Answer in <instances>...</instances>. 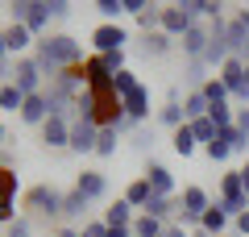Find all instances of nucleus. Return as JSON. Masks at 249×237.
<instances>
[{"label":"nucleus","mask_w":249,"mask_h":237,"mask_svg":"<svg viewBox=\"0 0 249 237\" xmlns=\"http://www.w3.org/2000/svg\"><path fill=\"white\" fill-rule=\"evenodd\" d=\"M199 92H204L208 108H212V104H224V100H229V88H224V83H220V79H216V75H208V83H204V88H199Z\"/></svg>","instance_id":"nucleus-31"},{"label":"nucleus","mask_w":249,"mask_h":237,"mask_svg":"<svg viewBox=\"0 0 249 237\" xmlns=\"http://www.w3.org/2000/svg\"><path fill=\"white\" fill-rule=\"evenodd\" d=\"M150 196H154V192H150V183H145V175H137V179H133V183L124 187V200L133 204V208H137V212H142V208H145V204H150Z\"/></svg>","instance_id":"nucleus-24"},{"label":"nucleus","mask_w":249,"mask_h":237,"mask_svg":"<svg viewBox=\"0 0 249 237\" xmlns=\"http://www.w3.org/2000/svg\"><path fill=\"white\" fill-rule=\"evenodd\" d=\"M216 79L229 88L232 104H249V83H245V62H241V59H232V54H229V62L216 71Z\"/></svg>","instance_id":"nucleus-5"},{"label":"nucleus","mask_w":249,"mask_h":237,"mask_svg":"<svg viewBox=\"0 0 249 237\" xmlns=\"http://www.w3.org/2000/svg\"><path fill=\"white\" fill-rule=\"evenodd\" d=\"M142 175H145V183H150L154 196H175V175H170V167H162V162H154V158H150Z\"/></svg>","instance_id":"nucleus-14"},{"label":"nucleus","mask_w":249,"mask_h":237,"mask_svg":"<svg viewBox=\"0 0 249 237\" xmlns=\"http://www.w3.org/2000/svg\"><path fill=\"white\" fill-rule=\"evenodd\" d=\"M241 4H249V0H241Z\"/></svg>","instance_id":"nucleus-56"},{"label":"nucleus","mask_w":249,"mask_h":237,"mask_svg":"<svg viewBox=\"0 0 249 237\" xmlns=\"http://www.w3.org/2000/svg\"><path fill=\"white\" fill-rule=\"evenodd\" d=\"M162 220H154V217H145V212H137V220H133V237H162Z\"/></svg>","instance_id":"nucleus-30"},{"label":"nucleus","mask_w":249,"mask_h":237,"mask_svg":"<svg viewBox=\"0 0 249 237\" xmlns=\"http://www.w3.org/2000/svg\"><path fill=\"white\" fill-rule=\"evenodd\" d=\"M158 25H162V9H158V4H150V9L137 17V29H142V34H154Z\"/></svg>","instance_id":"nucleus-37"},{"label":"nucleus","mask_w":249,"mask_h":237,"mask_svg":"<svg viewBox=\"0 0 249 237\" xmlns=\"http://www.w3.org/2000/svg\"><path fill=\"white\" fill-rule=\"evenodd\" d=\"M54 237H79V229H75V225H58V229H54Z\"/></svg>","instance_id":"nucleus-49"},{"label":"nucleus","mask_w":249,"mask_h":237,"mask_svg":"<svg viewBox=\"0 0 249 237\" xmlns=\"http://www.w3.org/2000/svg\"><path fill=\"white\" fill-rule=\"evenodd\" d=\"M37 4H42V0H9V13H13V21H25Z\"/></svg>","instance_id":"nucleus-38"},{"label":"nucleus","mask_w":249,"mask_h":237,"mask_svg":"<svg viewBox=\"0 0 249 237\" xmlns=\"http://www.w3.org/2000/svg\"><path fill=\"white\" fill-rule=\"evenodd\" d=\"M4 141H9V129H4V125H0V150H4Z\"/></svg>","instance_id":"nucleus-54"},{"label":"nucleus","mask_w":249,"mask_h":237,"mask_svg":"<svg viewBox=\"0 0 249 237\" xmlns=\"http://www.w3.org/2000/svg\"><path fill=\"white\" fill-rule=\"evenodd\" d=\"M34 59H37V67H42V75L54 79L58 71L79 67V62H83V46L75 42L71 34H46V38H37Z\"/></svg>","instance_id":"nucleus-1"},{"label":"nucleus","mask_w":249,"mask_h":237,"mask_svg":"<svg viewBox=\"0 0 249 237\" xmlns=\"http://www.w3.org/2000/svg\"><path fill=\"white\" fill-rule=\"evenodd\" d=\"M208 38H212V34H208V25H204V21H196V25L178 38V46H183V59H187V62H204Z\"/></svg>","instance_id":"nucleus-12"},{"label":"nucleus","mask_w":249,"mask_h":237,"mask_svg":"<svg viewBox=\"0 0 249 237\" xmlns=\"http://www.w3.org/2000/svg\"><path fill=\"white\" fill-rule=\"evenodd\" d=\"M129 46V29L116 25V21H104V25L91 29V54H112Z\"/></svg>","instance_id":"nucleus-7"},{"label":"nucleus","mask_w":249,"mask_h":237,"mask_svg":"<svg viewBox=\"0 0 249 237\" xmlns=\"http://www.w3.org/2000/svg\"><path fill=\"white\" fill-rule=\"evenodd\" d=\"M108 237H133V225L129 229H108Z\"/></svg>","instance_id":"nucleus-50"},{"label":"nucleus","mask_w":249,"mask_h":237,"mask_svg":"<svg viewBox=\"0 0 249 237\" xmlns=\"http://www.w3.org/2000/svg\"><path fill=\"white\" fill-rule=\"evenodd\" d=\"M21 25H25L29 34H34V38H46V25H50V9H46V0H42V4H37L34 13H29L25 21H21Z\"/></svg>","instance_id":"nucleus-26"},{"label":"nucleus","mask_w":249,"mask_h":237,"mask_svg":"<svg viewBox=\"0 0 249 237\" xmlns=\"http://www.w3.org/2000/svg\"><path fill=\"white\" fill-rule=\"evenodd\" d=\"M17 192H21V179H17V171L13 167H4L0 171V225H13V208H17Z\"/></svg>","instance_id":"nucleus-10"},{"label":"nucleus","mask_w":249,"mask_h":237,"mask_svg":"<svg viewBox=\"0 0 249 237\" xmlns=\"http://www.w3.org/2000/svg\"><path fill=\"white\" fill-rule=\"evenodd\" d=\"M208 117L216 121V129H224V125L237 121V108H232V100H224V104H212V108H208Z\"/></svg>","instance_id":"nucleus-33"},{"label":"nucleus","mask_w":249,"mask_h":237,"mask_svg":"<svg viewBox=\"0 0 249 237\" xmlns=\"http://www.w3.org/2000/svg\"><path fill=\"white\" fill-rule=\"evenodd\" d=\"M9 75H13V67H9V62H0V83H9Z\"/></svg>","instance_id":"nucleus-52"},{"label":"nucleus","mask_w":249,"mask_h":237,"mask_svg":"<svg viewBox=\"0 0 249 237\" xmlns=\"http://www.w3.org/2000/svg\"><path fill=\"white\" fill-rule=\"evenodd\" d=\"M208 208H212V196L199 183H187L183 192H178V225H196L199 229V217H204Z\"/></svg>","instance_id":"nucleus-4"},{"label":"nucleus","mask_w":249,"mask_h":237,"mask_svg":"<svg viewBox=\"0 0 249 237\" xmlns=\"http://www.w3.org/2000/svg\"><path fill=\"white\" fill-rule=\"evenodd\" d=\"M175 4H178L191 21H208V17H204V0H175Z\"/></svg>","instance_id":"nucleus-41"},{"label":"nucleus","mask_w":249,"mask_h":237,"mask_svg":"<svg viewBox=\"0 0 249 237\" xmlns=\"http://www.w3.org/2000/svg\"><path fill=\"white\" fill-rule=\"evenodd\" d=\"M162 237H191V229H187V225H178V220H170V225L162 229Z\"/></svg>","instance_id":"nucleus-47"},{"label":"nucleus","mask_w":249,"mask_h":237,"mask_svg":"<svg viewBox=\"0 0 249 237\" xmlns=\"http://www.w3.org/2000/svg\"><path fill=\"white\" fill-rule=\"evenodd\" d=\"M137 83H142V79H137V75H133L129 67H124V71H116V75H112V88H116V96H129V92H133Z\"/></svg>","instance_id":"nucleus-35"},{"label":"nucleus","mask_w":249,"mask_h":237,"mask_svg":"<svg viewBox=\"0 0 249 237\" xmlns=\"http://www.w3.org/2000/svg\"><path fill=\"white\" fill-rule=\"evenodd\" d=\"M232 237H249V208L241 217H232Z\"/></svg>","instance_id":"nucleus-44"},{"label":"nucleus","mask_w":249,"mask_h":237,"mask_svg":"<svg viewBox=\"0 0 249 237\" xmlns=\"http://www.w3.org/2000/svg\"><path fill=\"white\" fill-rule=\"evenodd\" d=\"M199 229H204L208 237H224V233L232 229V217L224 212V204H220V200H212V208L199 217Z\"/></svg>","instance_id":"nucleus-15"},{"label":"nucleus","mask_w":249,"mask_h":237,"mask_svg":"<svg viewBox=\"0 0 249 237\" xmlns=\"http://www.w3.org/2000/svg\"><path fill=\"white\" fill-rule=\"evenodd\" d=\"M42 141H46L50 150L71 146V117H46V125H42Z\"/></svg>","instance_id":"nucleus-13"},{"label":"nucleus","mask_w":249,"mask_h":237,"mask_svg":"<svg viewBox=\"0 0 249 237\" xmlns=\"http://www.w3.org/2000/svg\"><path fill=\"white\" fill-rule=\"evenodd\" d=\"M21 121L25 125H46V117H50V104H46V92H37V96H25V104H21Z\"/></svg>","instance_id":"nucleus-21"},{"label":"nucleus","mask_w":249,"mask_h":237,"mask_svg":"<svg viewBox=\"0 0 249 237\" xmlns=\"http://www.w3.org/2000/svg\"><path fill=\"white\" fill-rule=\"evenodd\" d=\"M104 62H108V71H124V50H112V54H104Z\"/></svg>","instance_id":"nucleus-45"},{"label":"nucleus","mask_w":249,"mask_h":237,"mask_svg":"<svg viewBox=\"0 0 249 237\" xmlns=\"http://www.w3.org/2000/svg\"><path fill=\"white\" fill-rule=\"evenodd\" d=\"M229 54L249 62V9H237L229 17Z\"/></svg>","instance_id":"nucleus-8"},{"label":"nucleus","mask_w":249,"mask_h":237,"mask_svg":"<svg viewBox=\"0 0 249 237\" xmlns=\"http://www.w3.org/2000/svg\"><path fill=\"white\" fill-rule=\"evenodd\" d=\"M191 25H196V21L187 17V13L178 9V4H170V9H162V25H158V29H162L166 38H175V42H178V38H183L187 29H191Z\"/></svg>","instance_id":"nucleus-17"},{"label":"nucleus","mask_w":249,"mask_h":237,"mask_svg":"<svg viewBox=\"0 0 249 237\" xmlns=\"http://www.w3.org/2000/svg\"><path fill=\"white\" fill-rule=\"evenodd\" d=\"M183 117H187V121L208 117V100H204V92H187V96H183Z\"/></svg>","instance_id":"nucleus-29"},{"label":"nucleus","mask_w":249,"mask_h":237,"mask_svg":"<svg viewBox=\"0 0 249 237\" xmlns=\"http://www.w3.org/2000/svg\"><path fill=\"white\" fill-rule=\"evenodd\" d=\"M21 104H25V92L17 88V83H0V108H4V113H21Z\"/></svg>","instance_id":"nucleus-25"},{"label":"nucleus","mask_w":249,"mask_h":237,"mask_svg":"<svg viewBox=\"0 0 249 237\" xmlns=\"http://www.w3.org/2000/svg\"><path fill=\"white\" fill-rule=\"evenodd\" d=\"M88 196H83V192H75V187H71V192H62V225H75V220H83V217H88Z\"/></svg>","instance_id":"nucleus-20"},{"label":"nucleus","mask_w":249,"mask_h":237,"mask_svg":"<svg viewBox=\"0 0 249 237\" xmlns=\"http://www.w3.org/2000/svg\"><path fill=\"white\" fill-rule=\"evenodd\" d=\"M170 50H175V38H166L162 29H154V34H142V54H145V59H166Z\"/></svg>","instance_id":"nucleus-22"},{"label":"nucleus","mask_w":249,"mask_h":237,"mask_svg":"<svg viewBox=\"0 0 249 237\" xmlns=\"http://www.w3.org/2000/svg\"><path fill=\"white\" fill-rule=\"evenodd\" d=\"M91 4H96V13H100V17H104V21H116V17H121V0H91Z\"/></svg>","instance_id":"nucleus-39"},{"label":"nucleus","mask_w":249,"mask_h":237,"mask_svg":"<svg viewBox=\"0 0 249 237\" xmlns=\"http://www.w3.org/2000/svg\"><path fill=\"white\" fill-rule=\"evenodd\" d=\"M204 154L212 158V162H229V158H232V146L220 138V133H216V141H208V146H204Z\"/></svg>","instance_id":"nucleus-34"},{"label":"nucleus","mask_w":249,"mask_h":237,"mask_svg":"<svg viewBox=\"0 0 249 237\" xmlns=\"http://www.w3.org/2000/svg\"><path fill=\"white\" fill-rule=\"evenodd\" d=\"M4 167H13V158H9V150H0V171Z\"/></svg>","instance_id":"nucleus-53"},{"label":"nucleus","mask_w":249,"mask_h":237,"mask_svg":"<svg viewBox=\"0 0 249 237\" xmlns=\"http://www.w3.org/2000/svg\"><path fill=\"white\" fill-rule=\"evenodd\" d=\"M96 141H100V125L91 117H71V146L75 154H96Z\"/></svg>","instance_id":"nucleus-9"},{"label":"nucleus","mask_w":249,"mask_h":237,"mask_svg":"<svg viewBox=\"0 0 249 237\" xmlns=\"http://www.w3.org/2000/svg\"><path fill=\"white\" fill-rule=\"evenodd\" d=\"M187 125H191V133H196L199 150H204L208 141H216V133H220V129H216V121H212V117H196V121H187Z\"/></svg>","instance_id":"nucleus-28"},{"label":"nucleus","mask_w":249,"mask_h":237,"mask_svg":"<svg viewBox=\"0 0 249 237\" xmlns=\"http://www.w3.org/2000/svg\"><path fill=\"white\" fill-rule=\"evenodd\" d=\"M4 237H29V220H25V217H17V220L9 225V233H4Z\"/></svg>","instance_id":"nucleus-46"},{"label":"nucleus","mask_w":249,"mask_h":237,"mask_svg":"<svg viewBox=\"0 0 249 237\" xmlns=\"http://www.w3.org/2000/svg\"><path fill=\"white\" fill-rule=\"evenodd\" d=\"M116 129H100V141H96V158H112L116 154Z\"/></svg>","instance_id":"nucleus-36"},{"label":"nucleus","mask_w":249,"mask_h":237,"mask_svg":"<svg viewBox=\"0 0 249 237\" xmlns=\"http://www.w3.org/2000/svg\"><path fill=\"white\" fill-rule=\"evenodd\" d=\"M220 138L232 146V154H249V133H241L237 125H224V129H220Z\"/></svg>","instance_id":"nucleus-32"},{"label":"nucleus","mask_w":249,"mask_h":237,"mask_svg":"<svg viewBox=\"0 0 249 237\" xmlns=\"http://www.w3.org/2000/svg\"><path fill=\"white\" fill-rule=\"evenodd\" d=\"M79 237H108V225H104V220H83Z\"/></svg>","instance_id":"nucleus-42"},{"label":"nucleus","mask_w":249,"mask_h":237,"mask_svg":"<svg viewBox=\"0 0 249 237\" xmlns=\"http://www.w3.org/2000/svg\"><path fill=\"white\" fill-rule=\"evenodd\" d=\"M245 83H249V62H245Z\"/></svg>","instance_id":"nucleus-55"},{"label":"nucleus","mask_w":249,"mask_h":237,"mask_svg":"<svg viewBox=\"0 0 249 237\" xmlns=\"http://www.w3.org/2000/svg\"><path fill=\"white\" fill-rule=\"evenodd\" d=\"M232 125H237L241 133H249V104H245V108H237V121H232Z\"/></svg>","instance_id":"nucleus-48"},{"label":"nucleus","mask_w":249,"mask_h":237,"mask_svg":"<svg viewBox=\"0 0 249 237\" xmlns=\"http://www.w3.org/2000/svg\"><path fill=\"white\" fill-rule=\"evenodd\" d=\"M170 150H175L178 158H191L199 150V141H196V133H191V125H178L175 133H170Z\"/></svg>","instance_id":"nucleus-23"},{"label":"nucleus","mask_w":249,"mask_h":237,"mask_svg":"<svg viewBox=\"0 0 249 237\" xmlns=\"http://www.w3.org/2000/svg\"><path fill=\"white\" fill-rule=\"evenodd\" d=\"M75 192H83L88 200H104L108 196V175L104 171H83V175L75 179Z\"/></svg>","instance_id":"nucleus-18"},{"label":"nucleus","mask_w":249,"mask_h":237,"mask_svg":"<svg viewBox=\"0 0 249 237\" xmlns=\"http://www.w3.org/2000/svg\"><path fill=\"white\" fill-rule=\"evenodd\" d=\"M4 46H9V54H17V59H21L25 50H34V46H37V38L29 34L21 21H9V25H4Z\"/></svg>","instance_id":"nucleus-16"},{"label":"nucleus","mask_w":249,"mask_h":237,"mask_svg":"<svg viewBox=\"0 0 249 237\" xmlns=\"http://www.w3.org/2000/svg\"><path fill=\"white\" fill-rule=\"evenodd\" d=\"M216 200L224 204L229 217H241V212L249 208V192H245V179H241V167H232V171L220 175V196H216Z\"/></svg>","instance_id":"nucleus-3"},{"label":"nucleus","mask_w":249,"mask_h":237,"mask_svg":"<svg viewBox=\"0 0 249 237\" xmlns=\"http://www.w3.org/2000/svg\"><path fill=\"white\" fill-rule=\"evenodd\" d=\"M9 79L17 83L21 92H25V96H37V92H46V75H42V67H37V59H34V54H21Z\"/></svg>","instance_id":"nucleus-6"},{"label":"nucleus","mask_w":249,"mask_h":237,"mask_svg":"<svg viewBox=\"0 0 249 237\" xmlns=\"http://www.w3.org/2000/svg\"><path fill=\"white\" fill-rule=\"evenodd\" d=\"M224 237H232V233H224Z\"/></svg>","instance_id":"nucleus-57"},{"label":"nucleus","mask_w":249,"mask_h":237,"mask_svg":"<svg viewBox=\"0 0 249 237\" xmlns=\"http://www.w3.org/2000/svg\"><path fill=\"white\" fill-rule=\"evenodd\" d=\"M9 59V46H4V25H0V62Z\"/></svg>","instance_id":"nucleus-51"},{"label":"nucleus","mask_w":249,"mask_h":237,"mask_svg":"<svg viewBox=\"0 0 249 237\" xmlns=\"http://www.w3.org/2000/svg\"><path fill=\"white\" fill-rule=\"evenodd\" d=\"M150 4H154V0H121V9H124V13H133V17H142Z\"/></svg>","instance_id":"nucleus-43"},{"label":"nucleus","mask_w":249,"mask_h":237,"mask_svg":"<svg viewBox=\"0 0 249 237\" xmlns=\"http://www.w3.org/2000/svg\"><path fill=\"white\" fill-rule=\"evenodd\" d=\"M100 220H104L108 229H129L137 217H133V204H129V200L121 196V200H112V204L104 208V217H100Z\"/></svg>","instance_id":"nucleus-19"},{"label":"nucleus","mask_w":249,"mask_h":237,"mask_svg":"<svg viewBox=\"0 0 249 237\" xmlns=\"http://www.w3.org/2000/svg\"><path fill=\"white\" fill-rule=\"evenodd\" d=\"M25 208L34 217H46V220H62V192L50 183H34L25 192Z\"/></svg>","instance_id":"nucleus-2"},{"label":"nucleus","mask_w":249,"mask_h":237,"mask_svg":"<svg viewBox=\"0 0 249 237\" xmlns=\"http://www.w3.org/2000/svg\"><path fill=\"white\" fill-rule=\"evenodd\" d=\"M121 108H124V121H129V129H133V125H142L145 117H150V88H145V83H137L129 96H121Z\"/></svg>","instance_id":"nucleus-11"},{"label":"nucleus","mask_w":249,"mask_h":237,"mask_svg":"<svg viewBox=\"0 0 249 237\" xmlns=\"http://www.w3.org/2000/svg\"><path fill=\"white\" fill-rule=\"evenodd\" d=\"M158 121H162V125H166V129H170V133H175V129H178V125H187V117H183V104H178V100H166V104H162V108H158Z\"/></svg>","instance_id":"nucleus-27"},{"label":"nucleus","mask_w":249,"mask_h":237,"mask_svg":"<svg viewBox=\"0 0 249 237\" xmlns=\"http://www.w3.org/2000/svg\"><path fill=\"white\" fill-rule=\"evenodd\" d=\"M46 9H50V21H67L71 17V0H46Z\"/></svg>","instance_id":"nucleus-40"}]
</instances>
